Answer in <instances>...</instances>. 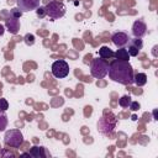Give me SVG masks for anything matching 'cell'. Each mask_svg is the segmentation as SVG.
<instances>
[{
    "label": "cell",
    "mask_w": 158,
    "mask_h": 158,
    "mask_svg": "<svg viewBox=\"0 0 158 158\" xmlns=\"http://www.w3.org/2000/svg\"><path fill=\"white\" fill-rule=\"evenodd\" d=\"M109 78L122 85L133 84V68L128 60H114L109 64Z\"/></svg>",
    "instance_id": "obj_1"
},
{
    "label": "cell",
    "mask_w": 158,
    "mask_h": 158,
    "mask_svg": "<svg viewBox=\"0 0 158 158\" xmlns=\"http://www.w3.org/2000/svg\"><path fill=\"white\" fill-rule=\"evenodd\" d=\"M117 118L112 112L105 114L98 121V131L104 136H112L116 127Z\"/></svg>",
    "instance_id": "obj_2"
},
{
    "label": "cell",
    "mask_w": 158,
    "mask_h": 158,
    "mask_svg": "<svg viewBox=\"0 0 158 158\" xmlns=\"http://www.w3.org/2000/svg\"><path fill=\"white\" fill-rule=\"evenodd\" d=\"M109 72V62L102 58H95L90 63V74L96 79H102L107 75Z\"/></svg>",
    "instance_id": "obj_3"
},
{
    "label": "cell",
    "mask_w": 158,
    "mask_h": 158,
    "mask_svg": "<svg viewBox=\"0 0 158 158\" xmlns=\"http://www.w3.org/2000/svg\"><path fill=\"white\" fill-rule=\"evenodd\" d=\"M44 10H46V15L49 17V19H53V20H57V19H60L65 15V5L60 1H57V0H52L49 1L46 6H44Z\"/></svg>",
    "instance_id": "obj_4"
},
{
    "label": "cell",
    "mask_w": 158,
    "mask_h": 158,
    "mask_svg": "<svg viewBox=\"0 0 158 158\" xmlns=\"http://www.w3.org/2000/svg\"><path fill=\"white\" fill-rule=\"evenodd\" d=\"M4 142L6 146L12 147V148H19L23 143V135L20 130L17 128H11L5 131L4 136Z\"/></svg>",
    "instance_id": "obj_5"
},
{
    "label": "cell",
    "mask_w": 158,
    "mask_h": 158,
    "mask_svg": "<svg viewBox=\"0 0 158 158\" xmlns=\"http://www.w3.org/2000/svg\"><path fill=\"white\" fill-rule=\"evenodd\" d=\"M51 72H52V74H53L54 78L62 79V78L68 77V74H69V65H68V63L65 60L59 59V60L53 62Z\"/></svg>",
    "instance_id": "obj_6"
},
{
    "label": "cell",
    "mask_w": 158,
    "mask_h": 158,
    "mask_svg": "<svg viewBox=\"0 0 158 158\" xmlns=\"http://www.w3.org/2000/svg\"><path fill=\"white\" fill-rule=\"evenodd\" d=\"M127 46H128V47H127L126 49H127L130 57H137V56L139 54L142 47H143V42H142L141 38L135 37V38H130Z\"/></svg>",
    "instance_id": "obj_7"
},
{
    "label": "cell",
    "mask_w": 158,
    "mask_h": 158,
    "mask_svg": "<svg viewBox=\"0 0 158 158\" xmlns=\"http://www.w3.org/2000/svg\"><path fill=\"white\" fill-rule=\"evenodd\" d=\"M16 5L22 12H28L40 6V0H16Z\"/></svg>",
    "instance_id": "obj_8"
},
{
    "label": "cell",
    "mask_w": 158,
    "mask_h": 158,
    "mask_svg": "<svg viewBox=\"0 0 158 158\" xmlns=\"http://www.w3.org/2000/svg\"><path fill=\"white\" fill-rule=\"evenodd\" d=\"M111 41L112 43L117 47V48H121V47H125L127 46L128 41H130V37L126 32H122V31H118V32H115L112 36H111Z\"/></svg>",
    "instance_id": "obj_9"
},
{
    "label": "cell",
    "mask_w": 158,
    "mask_h": 158,
    "mask_svg": "<svg viewBox=\"0 0 158 158\" xmlns=\"http://www.w3.org/2000/svg\"><path fill=\"white\" fill-rule=\"evenodd\" d=\"M20 20L14 17V16H9L6 20H5V27L6 30L11 33V35H17L19 31H20Z\"/></svg>",
    "instance_id": "obj_10"
},
{
    "label": "cell",
    "mask_w": 158,
    "mask_h": 158,
    "mask_svg": "<svg viewBox=\"0 0 158 158\" xmlns=\"http://www.w3.org/2000/svg\"><path fill=\"white\" fill-rule=\"evenodd\" d=\"M147 33V25L144 21L142 20H136L132 25V35L135 37L142 38L144 35Z\"/></svg>",
    "instance_id": "obj_11"
},
{
    "label": "cell",
    "mask_w": 158,
    "mask_h": 158,
    "mask_svg": "<svg viewBox=\"0 0 158 158\" xmlns=\"http://www.w3.org/2000/svg\"><path fill=\"white\" fill-rule=\"evenodd\" d=\"M30 154H31V157H35V158H46V157L51 156L49 152L43 146H33L30 149Z\"/></svg>",
    "instance_id": "obj_12"
},
{
    "label": "cell",
    "mask_w": 158,
    "mask_h": 158,
    "mask_svg": "<svg viewBox=\"0 0 158 158\" xmlns=\"http://www.w3.org/2000/svg\"><path fill=\"white\" fill-rule=\"evenodd\" d=\"M99 57L102 59H110L114 57V52L107 46H101L99 49Z\"/></svg>",
    "instance_id": "obj_13"
},
{
    "label": "cell",
    "mask_w": 158,
    "mask_h": 158,
    "mask_svg": "<svg viewBox=\"0 0 158 158\" xmlns=\"http://www.w3.org/2000/svg\"><path fill=\"white\" fill-rule=\"evenodd\" d=\"M114 57H116V59H118V60H128L130 59V54H128V52H127V49L125 47L118 48L114 53Z\"/></svg>",
    "instance_id": "obj_14"
},
{
    "label": "cell",
    "mask_w": 158,
    "mask_h": 158,
    "mask_svg": "<svg viewBox=\"0 0 158 158\" xmlns=\"http://www.w3.org/2000/svg\"><path fill=\"white\" fill-rule=\"evenodd\" d=\"M133 83L137 86H143L147 84V75L146 73H137L133 75Z\"/></svg>",
    "instance_id": "obj_15"
},
{
    "label": "cell",
    "mask_w": 158,
    "mask_h": 158,
    "mask_svg": "<svg viewBox=\"0 0 158 158\" xmlns=\"http://www.w3.org/2000/svg\"><path fill=\"white\" fill-rule=\"evenodd\" d=\"M7 123H9V120H7V116H6L5 111H1L0 110V132H2V131L6 130Z\"/></svg>",
    "instance_id": "obj_16"
},
{
    "label": "cell",
    "mask_w": 158,
    "mask_h": 158,
    "mask_svg": "<svg viewBox=\"0 0 158 158\" xmlns=\"http://www.w3.org/2000/svg\"><path fill=\"white\" fill-rule=\"evenodd\" d=\"M131 101H132V100H131V96H130V95H123V96L120 98L118 105H120L121 107H123V109H127V107L130 106Z\"/></svg>",
    "instance_id": "obj_17"
},
{
    "label": "cell",
    "mask_w": 158,
    "mask_h": 158,
    "mask_svg": "<svg viewBox=\"0 0 158 158\" xmlns=\"http://www.w3.org/2000/svg\"><path fill=\"white\" fill-rule=\"evenodd\" d=\"M23 42L27 44V46H33L35 44V36L32 33H27L25 37H23Z\"/></svg>",
    "instance_id": "obj_18"
},
{
    "label": "cell",
    "mask_w": 158,
    "mask_h": 158,
    "mask_svg": "<svg viewBox=\"0 0 158 158\" xmlns=\"http://www.w3.org/2000/svg\"><path fill=\"white\" fill-rule=\"evenodd\" d=\"M22 14H23V12H22L19 7H14V9L10 10V15L14 16V17H16V19H20V17L22 16Z\"/></svg>",
    "instance_id": "obj_19"
},
{
    "label": "cell",
    "mask_w": 158,
    "mask_h": 158,
    "mask_svg": "<svg viewBox=\"0 0 158 158\" xmlns=\"http://www.w3.org/2000/svg\"><path fill=\"white\" fill-rule=\"evenodd\" d=\"M36 14H37V16H38L40 19H43L44 16H47V15H46V10H44V6H38V7L36 9Z\"/></svg>",
    "instance_id": "obj_20"
},
{
    "label": "cell",
    "mask_w": 158,
    "mask_h": 158,
    "mask_svg": "<svg viewBox=\"0 0 158 158\" xmlns=\"http://www.w3.org/2000/svg\"><path fill=\"white\" fill-rule=\"evenodd\" d=\"M9 109V102H7V100L6 99H0V110L1 111H6Z\"/></svg>",
    "instance_id": "obj_21"
},
{
    "label": "cell",
    "mask_w": 158,
    "mask_h": 158,
    "mask_svg": "<svg viewBox=\"0 0 158 158\" xmlns=\"http://www.w3.org/2000/svg\"><path fill=\"white\" fill-rule=\"evenodd\" d=\"M132 111H137L138 109H139V104L137 102V101H131V104H130V106H128Z\"/></svg>",
    "instance_id": "obj_22"
},
{
    "label": "cell",
    "mask_w": 158,
    "mask_h": 158,
    "mask_svg": "<svg viewBox=\"0 0 158 158\" xmlns=\"http://www.w3.org/2000/svg\"><path fill=\"white\" fill-rule=\"evenodd\" d=\"M4 32H5V27H4V25H1V23H0V36H2V35H4Z\"/></svg>",
    "instance_id": "obj_23"
},
{
    "label": "cell",
    "mask_w": 158,
    "mask_h": 158,
    "mask_svg": "<svg viewBox=\"0 0 158 158\" xmlns=\"http://www.w3.org/2000/svg\"><path fill=\"white\" fill-rule=\"evenodd\" d=\"M157 48H158V46H154V47H153V52H152V53H153L154 57H157Z\"/></svg>",
    "instance_id": "obj_24"
},
{
    "label": "cell",
    "mask_w": 158,
    "mask_h": 158,
    "mask_svg": "<svg viewBox=\"0 0 158 158\" xmlns=\"http://www.w3.org/2000/svg\"><path fill=\"white\" fill-rule=\"evenodd\" d=\"M153 116H154V120H158L157 118V110H153Z\"/></svg>",
    "instance_id": "obj_25"
},
{
    "label": "cell",
    "mask_w": 158,
    "mask_h": 158,
    "mask_svg": "<svg viewBox=\"0 0 158 158\" xmlns=\"http://www.w3.org/2000/svg\"><path fill=\"white\" fill-rule=\"evenodd\" d=\"M132 120H133V121H136V120H137V116H136V115H133V116H132Z\"/></svg>",
    "instance_id": "obj_26"
}]
</instances>
